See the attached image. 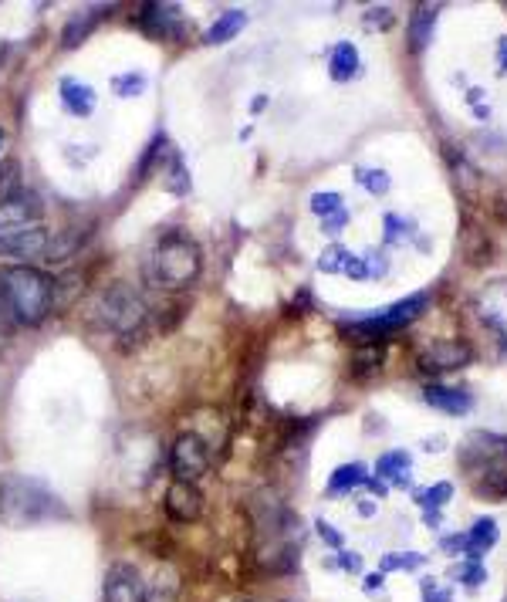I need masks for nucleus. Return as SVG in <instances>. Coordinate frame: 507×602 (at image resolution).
Here are the masks:
<instances>
[{"mask_svg":"<svg viewBox=\"0 0 507 602\" xmlns=\"http://www.w3.org/2000/svg\"><path fill=\"white\" fill-rule=\"evenodd\" d=\"M55 518H68V508L44 481L28 474L0 477V521L7 528H34Z\"/></svg>","mask_w":507,"mask_h":602,"instance_id":"1","label":"nucleus"},{"mask_svg":"<svg viewBox=\"0 0 507 602\" xmlns=\"http://www.w3.org/2000/svg\"><path fill=\"white\" fill-rule=\"evenodd\" d=\"M203 271V251L183 230H169L153 244V251L146 254V278L156 288L180 291L190 288Z\"/></svg>","mask_w":507,"mask_h":602,"instance_id":"2","label":"nucleus"},{"mask_svg":"<svg viewBox=\"0 0 507 602\" xmlns=\"http://www.w3.org/2000/svg\"><path fill=\"white\" fill-rule=\"evenodd\" d=\"M0 298L17 322L41 325L55 312V278L31 268V264H11L0 271Z\"/></svg>","mask_w":507,"mask_h":602,"instance_id":"3","label":"nucleus"},{"mask_svg":"<svg viewBox=\"0 0 507 602\" xmlns=\"http://www.w3.org/2000/svg\"><path fill=\"white\" fill-rule=\"evenodd\" d=\"M460 464L484 494H507V440L494 433H474L460 447Z\"/></svg>","mask_w":507,"mask_h":602,"instance_id":"4","label":"nucleus"},{"mask_svg":"<svg viewBox=\"0 0 507 602\" xmlns=\"http://www.w3.org/2000/svg\"><path fill=\"white\" fill-rule=\"evenodd\" d=\"M92 315L95 322H99L102 329H109L112 335H132L142 329L149 308L136 288L119 281V285H109L105 291H99V298L92 301Z\"/></svg>","mask_w":507,"mask_h":602,"instance_id":"5","label":"nucleus"},{"mask_svg":"<svg viewBox=\"0 0 507 602\" xmlns=\"http://www.w3.org/2000/svg\"><path fill=\"white\" fill-rule=\"evenodd\" d=\"M426 305H430V298H426V295H409L403 301H396V305L382 308L379 315L352 322L349 332L352 335H362V342L379 339V335H386V332H399V329H406L409 322H416V318L426 312Z\"/></svg>","mask_w":507,"mask_h":602,"instance_id":"6","label":"nucleus"},{"mask_svg":"<svg viewBox=\"0 0 507 602\" xmlns=\"http://www.w3.org/2000/svg\"><path fill=\"white\" fill-rule=\"evenodd\" d=\"M169 467H173L176 481L197 484L210 471V447L200 433H180L169 447Z\"/></svg>","mask_w":507,"mask_h":602,"instance_id":"7","label":"nucleus"},{"mask_svg":"<svg viewBox=\"0 0 507 602\" xmlns=\"http://www.w3.org/2000/svg\"><path fill=\"white\" fill-rule=\"evenodd\" d=\"M41 217H44V203L38 193H31V190H17L11 197L0 200V234L38 227Z\"/></svg>","mask_w":507,"mask_h":602,"instance_id":"8","label":"nucleus"},{"mask_svg":"<svg viewBox=\"0 0 507 602\" xmlns=\"http://www.w3.org/2000/svg\"><path fill=\"white\" fill-rule=\"evenodd\" d=\"M51 244V230L38 224V227H24V230H11V234H0V258L11 261H34L44 258Z\"/></svg>","mask_w":507,"mask_h":602,"instance_id":"9","label":"nucleus"},{"mask_svg":"<svg viewBox=\"0 0 507 602\" xmlns=\"http://www.w3.org/2000/svg\"><path fill=\"white\" fill-rule=\"evenodd\" d=\"M102 602H146V582H142V572L136 565L115 562L112 569L105 572Z\"/></svg>","mask_w":507,"mask_h":602,"instance_id":"10","label":"nucleus"},{"mask_svg":"<svg viewBox=\"0 0 507 602\" xmlns=\"http://www.w3.org/2000/svg\"><path fill=\"white\" fill-rule=\"evenodd\" d=\"M166 515L173 521H180V525H190V521H197L203 515V494L197 484L190 481H173L166 488V501H163Z\"/></svg>","mask_w":507,"mask_h":602,"instance_id":"11","label":"nucleus"},{"mask_svg":"<svg viewBox=\"0 0 507 602\" xmlns=\"http://www.w3.org/2000/svg\"><path fill=\"white\" fill-rule=\"evenodd\" d=\"M497 535H501V531H497V521L494 518H480V521H474V528H470L467 535L447 538L443 548H447V552H464L470 562H477L487 548L497 545Z\"/></svg>","mask_w":507,"mask_h":602,"instance_id":"12","label":"nucleus"},{"mask_svg":"<svg viewBox=\"0 0 507 602\" xmlns=\"http://www.w3.org/2000/svg\"><path fill=\"white\" fill-rule=\"evenodd\" d=\"M474 359V352H470L467 342H433L430 349L420 356V366L426 369V373H450V369H460L467 366V362Z\"/></svg>","mask_w":507,"mask_h":602,"instance_id":"13","label":"nucleus"},{"mask_svg":"<svg viewBox=\"0 0 507 602\" xmlns=\"http://www.w3.org/2000/svg\"><path fill=\"white\" fill-rule=\"evenodd\" d=\"M136 21L142 31L156 34V38H183L180 7H173V4H146Z\"/></svg>","mask_w":507,"mask_h":602,"instance_id":"14","label":"nucleus"},{"mask_svg":"<svg viewBox=\"0 0 507 602\" xmlns=\"http://www.w3.org/2000/svg\"><path fill=\"white\" fill-rule=\"evenodd\" d=\"M180 589H183V579H180V572H176V565L163 562V565H156L153 579L146 582V602H176Z\"/></svg>","mask_w":507,"mask_h":602,"instance_id":"15","label":"nucleus"},{"mask_svg":"<svg viewBox=\"0 0 507 602\" xmlns=\"http://www.w3.org/2000/svg\"><path fill=\"white\" fill-rule=\"evenodd\" d=\"M423 400L430 403L433 410H443L450 416H460V413H467L470 406H474V396H470V393H464V389H453V386H440V383L426 386Z\"/></svg>","mask_w":507,"mask_h":602,"instance_id":"16","label":"nucleus"},{"mask_svg":"<svg viewBox=\"0 0 507 602\" xmlns=\"http://www.w3.org/2000/svg\"><path fill=\"white\" fill-rule=\"evenodd\" d=\"M61 105L75 119H85V115L95 112V88L88 82H78V78H61Z\"/></svg>","mask_w":507,"mask_h":602,"instance_id":"17","label":"nucleus"},{"mask_svg":"<svg viewBox=\"0 0 507 602\" xmlns=\"http://www.w3.org/2000/svg\"><path fill=\"white\" fill-rule=\"evenodd\" d=\"M437 7L420 4L409 17V41H413V51H423L426 44L433 41V31H437Z\"/></svg>","mask_w":507,"mask_h":602,"instance_id":"18","label":"nucleus"},{"mask_svg":"<svg viewBox=\"0 0 507 602\" xmlns=\"http://www.w3.org/2000/svg\"><path fill=\"white\" fill-rule=\"evenodd\" d=\"M328 68H332L335 82H349V78L359 72V51H355V44H349V41L335 44L332 58H328Z\"/></svg>","mask_w":507,"mask_h":602,"instance_id":"19","label":"nucleus"},{"mask_svg":"<svg viewBox=\"0 0 507 602\" xmlns=\"http://www.w3.org/2000/svg\"><path fill=\"white\" fill-rule=\"evenodd\" d=\"M95 24H99V11H78L65 24V31H61V44H65V48H78V44L92 34Z\"/></svg>","mask_w":507,"mask_h":602,"instance_id":"20","label":"nucleus"},{"mask_svg":"<svg viewBox=\"0 0 507 602\" xmlns=\"http://www.w3.org/2000/svg\"><path fill=\"white\" fill-rule=\"evenodd\" d=\"M244 24H247L244 11H227V14H220L217 21H213V28L203 34V41H207V44H227L240 28H244Z\"/></svg>","mask_w":507,"mask_h":602,"instance_id":"21","label":"nucleus"},{"mask_svg":"<svg viewBox=\"0 0 507 602\" xmlns=\"http://www.w3.org/2000/svg\"><path fill=\"white\" fill-rule=\"evenodd\" d=\"M366 481H369L366 464H342L332 474V481H328V494H345V491H352V488H362Z\"/></svg>","mask_w":507,"mask_h":602,"instance_id":"22","label":"nucleus"},{"mask_svg":"<svg viewBox=\"0 0 507 602\" xmlns=\"http://www.w3.org/2000/svg\"><path fill=\"white\" fill-rule=\"evenodd\" d=\"M409 454L406 450H389V454H382L379 457V464H376V471H379V477H389L393 484H406L409 481Z\"/></svg>","mask_w":507,"mask_h":602,"instance_id":"23","label":"nucleus"},{"mask_svg":"<svg viewBox=\"0 0 507 602\" xmlns=\"http://www.w3.org/2000/svg\"><path fill=\"white\" fill-rule=\"evenodd\" d=\"M423 562H426V555H420V552H389V555H382L379 569L382 572H409V569H420Z\"/></svg>","mask_w":507,"mask_h":602,"instance_id":"24","label":"nucleus"},{"mask_svg":"<svg viewBox=\"0 0 507 602\" xmlns=\"http://www.w3.org/2000/svg\"><path fill=\"white\" fill-rule=\"evenodd\" d=\"M352 258H355V254L345 251V247H328V251L322 254V261H318V271H328V274L342 271L345 274V268H349Z\"/></svg>","mask_w":507,"mask_h":602,"instance_id":"25","label":"nucleus"},{"mask_svg":"<svg viewBox=\"0 0 507 602\" xmlns=\"http://www.w3.org/2000/svg\"><path fill=\"white\" fill-rule=\"evenodd\" d=\"M450 494H453V488H450L447 481H443V484H433V488L420 491V494H416V501H420L426 511H430V508L437 511V508H443V504L450 501Z\"/></svg>","mask_w":507,"mask_h":602,"instance_id":"26","label":"nucleus"},{"mask_svg":"<svg viewBox=\"0 0 507 602\" xmlns=\"http://www.w3.org/2000/svg\"><path fill=\"white\" fill-rule=\"evenodd\" d=\"M169 193H190V173H186L183 159L173 156V166H169V180H166Z\"/></svg>","mask_w":507,"mask_h":602,"instance_id":"27","label":"nucleus"},{"mask_svg":"<svg viewBox=\"0 0 507 602\" xmlns=\"http://www.w3.org/2000/svg\"><path fill=\"white\" fill-rule=\"evenodd\" d=\"M311 210L325 220V217H332L345 207H342V197H338V193H315V197H311Z\"/></svg>","mask_w":507,"mask_h":602,"instance_id":"28","label":"nucleus"},{"mask_svg":"<svg viewBox=\"0 0 507 602\" xmlns=\"http://www.w3.org/2000/svg\"><path fill=\"white\" fill-rule=\"evenodd\" d=\"M355 180H359L369 193H376V197L389 190V173L386 170H359V176H355Z\"/></svg>","mask_w":507,"mask_h":602,"instance_id":"29","label":"nucleus"},{"mask_svg":"<svg viewBox=\"0 0 507 602\" xmlns=\"http://www.w3.org/2000/svg\"><path fill=\"white\" fill-rule=\"evenodd\" d=\"M142 88H146V78L136 75V72H129V75H119V78H115V92H119L122 99H132V95H139Z\"/></svg>","mask_w":507,"mask_h":602,"instance_id":"30","label":"nucleus"},{"mask_svg":"<svg viewBox=\"0 0 507 602\" xmlns=\"http://www.w3.org/2000/svg\"><path fill=\"white\" fill-rule=\"evenodd\" d=\"M393 24V7H369L366 11V28H382L386 31Z\"/></svg>","mask_w":507,"mask_h":602,"instance_id":"31","label":"nucleus"},{"mask_svg":"<svg viewBox=\"0 0 507 602\" xmlns=\"http://www.w3.org/2000/svg\"><path fill=\"white\" fill-rule=\"evenodd\" d=\"M460 582H467L470 589H477L480 582H487V572H484V565H477V562H470V565H460Z\"/></svg>","mask_w":507,"mask_h":602,"instance_id":"32","label":"nucleus"},{"mask_svg":"<svg viewBox=\"0 0 507 602\" xmlns=\"http://www.w3.org/2000/svg\"><path fill=\"white\" fill-rule=\"evenodd\" d=\"M423 602H453V596L437 579H423Z\"/></svg>","mask_w":507,"mask_h":602,"instance_id":"33","label":"nucleus"},{"mask_svg":"<svg viewBox=\"0 0 507 602\" xmlns=\"http://www.w3.org/2000/svg\"><path fill=\"white\" fill-rule=\"evenodd\" d=\"M362 264H366V278H379V274L389 271V264L382 254H369V258H362Z\"/></svg>","mask_w":507,"mask_h":602,"instance_id":"34","label":"nucleus"},{"mask_svg":"<svg viewBox=\"0 0 507 602\" xmlns=\"http://www.w3.org/2000/svg\"><path fill=\"white\" fill-rule=\"evenodd\" d=\"M345 224H349V210H338V214L322 220V230H325V234H338V230H342Z\"/></svg>","mask_w":507,"mask_h":602,"instance_id":"35","label":"nucleus"},{"mask_svg":"<svg viewBox=\"0 0 507 602\" xmlns=\"http://www.w3.org/2000/svg\"><path fill=\"white\" fill-rule=\"evenodd\" d=\"M318 535H322L332 548H342V535H338V531L328 525V521H318Z\"/></svg>","mask_w":507,"mask_h":602,"instance_id":"36","label":"nucleus"},{"mask_svg":"<svg viewBox=\"0 0 507 602\" xmlns=\"http://www.w3.org/2000/svg\"><path fill=\"white\" fill-rule=\"evenodd\" d=\"M338 565H342L345 572H359L362 569V559L355 552H338Z\"/></svg>","mask_w":507,"mask_h":602,"instance_id":"37","label":"nucleus"},{"mask_svg":"<svg viewBox=\"0 0 507 602\" xmlns=\"http://www.w3.org/2000/svg\"><path fill=\"white\" fill-rule=\"evenodd\" d=\"M366 592H369V596L382 592V575H369V579H366Z\"/></svg>","mask_w":507,"mask_h":602,"instance_id":"38","label":"nucleus"},{"mask_svg":"<svg viewBox=\"0 0 507 602\" xmlns=\"http://www.w3.org/2000/svg\"><path fill=\"white\" fill-rule=\"evenodd\" d=\"M0 143H4V132H0Z\"/></svg>","mask_w":507,"mask_h":602,"instance_id":"39","label":"nucleus"}]
</instances>
